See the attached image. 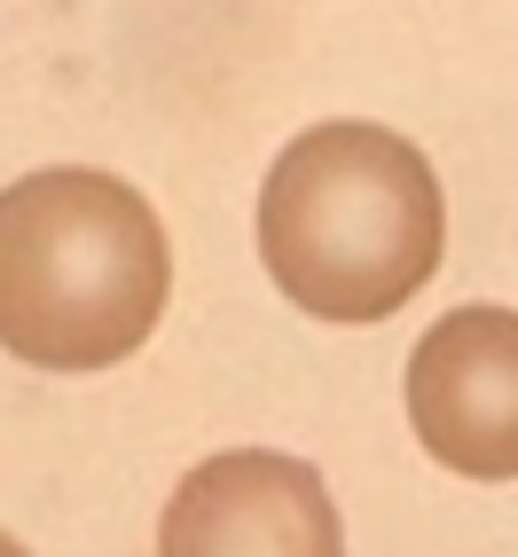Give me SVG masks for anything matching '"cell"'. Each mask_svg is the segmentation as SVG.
<instances>
[{"instance_id": "cell-1", "label": "cell", "mask_w": 518, "mask_h": 557, "mask_svg": "<svg viewBox=\"0 0 518 557\" xmlns=\"http://www.w3.org/2000/svg\"><path fill=\"white\" fill-rule=\"evenodd\" d=\"M448 244L440 173L409 134L322 119L259 181V259L314 322H385L417 299Z\"/></svg>"}, {"instance_id": "cell-2", "label": "cell", "mask_w": 518, "mask_h": 557, "mask_svg": "<svg viewBox=\"0 0 518 557\" xmlns=\"http://www.w3.org/2000/svg\"><path fill=\"white\" fill-rule=\"evenodd\" d=\"M173 299L165 220L102 165H40L0 189V354L55 377L119 369Z\"/></svg>"}, {"instance_id": "cell-3", "label": "cell", "mask_w": 518, "mask_h": 557, "mask_svg": "<svg viewBox=\"0 0 518 557\" xmlns=\"http://www.w3.org/2000/svg\"><path fill=\"white\" fill-rule=\"evenodd\" d=\"M158 557H346V527L314 463L229 448L165 495Z\"/></svg>"}, {"instance_id": "cell-4", "label": "cell", "mask_w": 518, "mask_h": 557, "mask_svg": "<svg viewBox=\"0 0 518 557\" xmlns=\"http://www.w3.org/2000/svg\"><path fill=\"white\" fill-rule=\"evenodd\" d=\"M409 424L456 479H518V314L456 307L409 354Z\"/></svg>"}, {"instance_id": "cell-5", "label": "cell", "mask_w": 518, "mask_h": 557, "mask_svg": "<svg viewBox=\"0 0 518 557\" xmlns=\"http://www.w3.org/2000/svg\"><path fill=\"white\" fill-rule=\"evenodd\" d=\"M0 557H32V549H24V542H16V534H0Z\"/></svg>"}]
</instances>
